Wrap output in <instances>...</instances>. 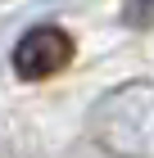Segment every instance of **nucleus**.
Here are the masks:
<instances>
[{"mask_svg":"<svg viewBox=\"0 0 154 158\" xmlns=\"http://www.w3.org/2000/svg\"><path fill=\"white\" fill-rule=\"evenodd\" d=\"M91 140L118 158H154V81H122L91 104Z\"/></svg>","mask_w":154,"mask_h":158,"instance_id":"nucleus-1","label":"nucleus"},{"mask_svg":"<svg viewBox=\"0 0 154 158\" xmlns=\"http://www.w3.org/2000/svg\"><path fill=\"white\" fill-rule=\"evenodd\" d=\"M73 54H77V45H73V36L59 23H36L14 45V73L23 77V81H46V77L68 68Z\"/></svg>","mask_w":154,"mask_h":158,"instance_id":"nucleus-2","label":"nucleus"},{"mask_svg":"<svg viewBox=\"0 0 154 158\" xmlns=\"http://www.w3.org/2000/svg\"><path fill=\"white\" fill-rule=\"evenodd\" d=\"M122 23L131 32H154V0H127L122 5Z\"/></svg>","mask_w":154,"mask_h":158,"instance_id":"nucleus-3","label":"nucleus"},{"mask_svg":"<svg viewBox=\"0 0 154 158\" xmlns=\"http://www.w3.org/2000/svg\"><path fill=\"white\" fill-rule=\"evenodd\" d=\"M68 158H118V154H109V149L95 145V140H77V145L68 149Z\"/></svg>","mask_w":154,"mask_h":158,"instance_id":"nucleus-4","label":"nucleus"}]
</instances>
